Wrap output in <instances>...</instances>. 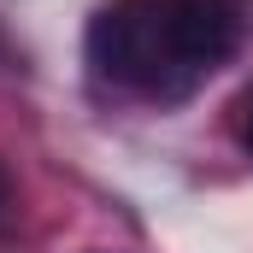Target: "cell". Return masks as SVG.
Instances as JSON below:
<instances>
[{
  "label": "cell",
  "mask_w": 253,
  "mask_h": 253,
  "mask_svg": "<svg viewBox=\"0 0 253 253\" xmlns=\"http://www.w3.org/2000/svg\"><path fill=\"white\" fill-rule=\"evenodd\" d=\"M242 47L236 0H106L88 18V65L112 88L183 100Z\"/></svg>",
  "instance_id": "1"
},
{
  "label": "cell",
  "mask_w": 253,
  "mask_h": 253,
  "mask_svg": "<svg viewBox=\"0 0 253 253\" xmlns=\"http://www.w3.org/2000/svg\"><path fill=\"white\" fill-rule=\"evenodd\" d=\"M230 124H236V141L253 153V83L236 94V106H230Z\"/></svg>",
  "instance_id": "2"
},
{
  "label": "cell",
  "mask_w": 253,
  "mask_h": 253,
  "mask_svg": "<svg viewBox=\"0 0 253 253\" xmlns=\"http://www.w3.org/2000/svg\"><path fill=\"white\" fill-rule=\"evenodd\" d=\"M12 206V189H6V171H0V212Z\"/></svg>",
  "instance_id": "3"
}]
</instances>
